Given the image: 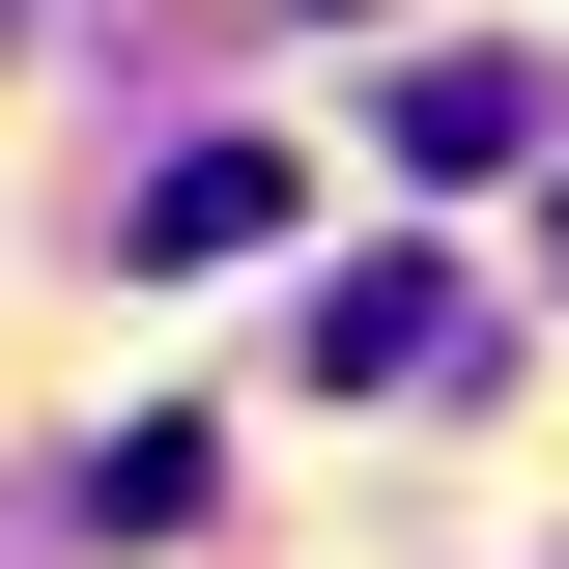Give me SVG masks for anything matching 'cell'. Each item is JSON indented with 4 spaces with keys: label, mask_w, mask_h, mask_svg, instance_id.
I'll return each mask as SVG.
<instances>
[{
    "label": "cell",
    "mask_w": 569,
    "mask_h": 569,
    "mask_svg": "<svg viewBox=\"0 0 569 569\" xmlns=\"http://www.w3.org/2000/svg\"><path fill=\"white\" fill-rule=\"evenodd\" d=\"M313 370H342V399H427V370H456V284H427V257L313 284Z\"/></svg>",
    "instance_id": "1"
},
{
    "label": "cell",
    "mask_w": 569,
    "mask_h": 569,
    "mask_svg": "<svg viewBox=\"0 0 569 569\" xmlns=\"http://www.w3.org/2000/svg\"><path fill=\"white\" fill-rule=\"evenodd\" d=\"M541 114H569L541 58H427L399 86V171H541Z\"/></svg>",
    "instance_id": "2"
},
{
    "label": "cell",
    "mask_w": 569,
    "mask_h": 569,
    "mask_svg": "<svg viewBox=\"0 0 569 569\" xmlns=\"http://www.w3.org/2000/svg\"><path fill=\"white\" fill-rule=\"evenodd\" d=\"M284 228V142H171V171H142V257H257Z\"/></svg>",
    "instance_id": "3"
}]
</instances>
